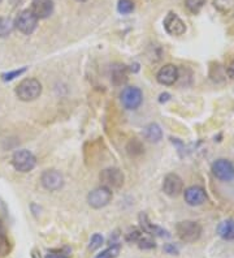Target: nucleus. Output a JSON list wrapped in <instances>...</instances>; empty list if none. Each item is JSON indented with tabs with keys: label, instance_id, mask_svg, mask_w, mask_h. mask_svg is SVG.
I'll list each match as a JSON object with an SVG mask.
<instances>
[{
	"label": "nucleus",
	"instance_id": "obj_2",
	"mask_svg": "<svg viewBox=\"0 0 234 258\" xmlns=\"http://www.w3.org/2000/svg\"><path fill=\"white\" fill-rule=\"evenodd\" d=\"M176 232L179 240L191 244L199 240L202 236V226L193 220H183L176 226Z\"/></svg>",
	"mask_w": 234,
	"mask_h": 258
},
{
	"label": "nucleus",
	"instance_id": "obj_3",
	"mask_svg": "<svg viewBox=\"0 0 234 258\" xmlns=\"http://www.w3.org/2000/svg\"><path fill=\"white\" fill-rule=\"evenodd\" d=\"M12 166L18 172H30L37 166V158L29 150H18L12 157Z\"/></svg>",
	"mask_w": 234,
	"mask_h": 258
},
{
	"label": "nucleus",
	"instance_id": "obj_10",
	"mask_svg": "<svg viewBox=\"0 0 234 258\" xmlns=\"http://www.w3.org/2000/svg\"><path fill=\"white\" fill-rule=\"evenodd\" d=\"M183 182L177 174H168L163 180V192L169 197H177L182 193Z\"/></svg>",
	"mask_w": 234,
	"mask_h": 258
},
{
	"label": "nucleus",
	"instance_id": "obj_20",
	"mask_svg": "<svg viewBox=\"0 0 234 258\" xmlns=\"http://www.w3.org/2000/svg\"><path fill=\"white\" fill-rule=\"evenodd\" d=\"M126 151L130 157H139L145 151V147H143L141 141H138L137 138H133V140H130L129 143H127Z\"/></svg>",
	"mask_w": 234,
	"mask_h": 258
},
{
	"label": "nucleus",
	"instance_id": "obj_5",
	"mask_svg": "<svg viewBox=\"0 0 234 258\" xmlns=\"http://www.w3.org/2000/svg\"><path fill=\"white\" fill-rule=\"evenodd\" d=\"M112 197H114L112 191L102 185V187H98L89 193L87 202L93 209H102L112 201Z\"/></svg>",
	"mask_w": 234,
	"mask_h": 258
},
{
	"label": "nucleus",
	"instance_id": "obj_29",
	"mask_svg": "<svg viewBox=\"0 0 234 258\" xmlns=\"http://www.w3.org/2000/svg\"><path fill=\"white\" fill-rule=\"evenodd\" d=\"M228 74H229V77H231L232 80H234V60L229 64V66H228Z\"/></svg>",
	"mask_w": 234,
	"mask_h": 258
},
{
	"label": "nucleus",
	"instance_id": "obj_7",
	"mask_svg": "<svg viewBox=\"0 0 234 258\" xmlns=\"http://www.w3.org/2000/svg\"><path fill=\"white\" fill-rule=\"evenodd\" d=\"M142 101H143V94L139 87H125L121 93V103L126 110H135L142 105Z\"/></svg>",
	"mask_w": 234,
	"mask_h": 258
},
{
	"label": "nucleus",
	"instance_id": "obj_6",
	"mask_svg": "<svg viewBox=\"0 0 234 258\" xmlns=\"http://www.w3.org/2000/svg\"><path fill=\"white\" fill-rule=\"evenodd\" d=\"M102 185L108 189H118L124 185V174L118 168H106L99 174Z\"/></svg>",
	"mask_w": 234,
	"mask_h": 258
},
{
	"label": "nucleus",
	"instance_id": "obj_25",
	"mask_svg": "<svg viewBox=\"0 0 234 258\" xmlns=\"http://www.w3.org/2000/svg\"><path fill=\"white\" fill-rule=\"evenodd\" d=\"M117 9L121 14H129L134 11V3L131 0H118Z\"/></svg>",
	"mask_w": 234,
	"mask_h": 258
},
{
	"label": "nucleus",
	"instance_id": "obj_27",
	"mask_svg": "<svg viewBox=\"0 0 234 258\" xmlns=\"http://www.w3.org/2000/svg\"><path fill=\"white\" fill-rule=\"evenodd\" d=\"M26 72V66L24 68H21V69H16V70H12V72H7V73H3L1 74V80L3 81H12L14 80L16 77H20L21 74H24Z\"/></svg>",
	"mask_w": 234,
	"mask_h": 258
},
{
	"label": "nucleus",
	"instance_id": "obj_26",
	"mask_svg": "<svg viewBox=\"0 0 234 258\" xmlns=\"http://www.w3.org/2000/svg\"><path fill=\"white\" fill-rule=\"evenodd\" d=\"M104 243V239L103 236L100 234H94L93 236H91V239H90V244H89V251L94 252L97 251V249H99L102 245H103Z\"/></svg>",
	"mask_w": 234,
	"mask_h": 258
},
{
	"label": "nucleus",
	"instance_id": "obj_11",
	"mask_svg": "<svg viewBox=\"0 0 234 258\" xmlns=\"http://www.w3.org/2000/svg\"><path fill=\"white\" fill-rule=\"evenodd\" d=\"M164 29L169 35H175V37H178V35L185 34L186 32V25L185 22L178 17V14L173 13V12H169L167 14V17L164 18Z\"/></svg>",
	"mask_w": 234,
	"mask_h": 258
},
{
	"label": "nucleus",
	"instance_id": "obj_24",
	"mask_svg": "<svg viewBox=\"0 0 234 258\" xmlns=\"http://www.w3.org/2000/svg\"><path fill=\"white\" fill-rule=\"evenodd\" d=\"M206 1L207 0H185V5L191 13L196 14L199 13L200 9L204 7Z\"/></svg>",
	"mask_w": 234,
	"mask_h": 258
},
{
	"label": "nucleus",
	"instance_id": "obj_1",
	"mask_svg": "<svg viewBox=\"0 0 234 258\" xmlns=\"http://www.w3.org/2000/svg\"><path fill=\"white\" fill-rule=\"evenodd\" d=\"M42 94V84L37 78H25L16 87V95L22 102L35 101Z\"/></svg>",
	"mask_w": 234,
	"mask_h": 258
},
{
	"label": "nucleus",
	"instance_id": "obj_4",
	"mask_svg": "<svg viewBox=\"0 0 234 258\" xmlns=\"http://www.w3.org/2000/svg\"><path fill=\"white\" fill-rule=\"evenodd\" d=\"M37 25H38V18L35 17L34 13L30 9H25V11L20 12L16 17V21H14V28L25 35L33 34L37 29Z\"/></svg>",
	"mask_w": 234,
	"mask_h": 258
},
{
	"label": "nucleus",
	"instance_id": "obj_21",
	"mask_svg": "<svg viewBox=\"0 0 234 258\" xmlns=\"http://www.w3.org/2000/svg\"><path fill=\"white\" fill-rule=\"evenodd\" d=\"M14 22L9 17H0V37L5 38L13 32Z\"/></svg>",
	"mask_w": 234,
	"mask_h": 258
},
{
	"label": "nucleus",
	"instance_id": "obj_19",
	"mask_svg": "<svg viewBox=\"0 0 234 258\" xmlns=\"http://www.w3.org/2000/svg\"><path fill=\"white\" fill-rule=\"evenodd\" d=\"M127 81V73L125 65H115L112 68V82L116 86H121Z\"/></svg>",
	"mask_w": 234,
	"mask_h": 258
},
{
	"label": "nucleus",
	"instance_id": "obj_18",
	"mask_svg": "<svg viewBox=\"0 0 234 258\" xmlns=\"http://www.w3.org/2000/svg\"><path fill=\"white\" fill-rule=\"evenodd\" d=\"M145 138L150 142H159L163 138V130L162 128L156 124V123H151L143 130Z\"/></svg>",
	"mask_w": 234,
	"mask_h": 258
},
{
	"label": "nucleus",
	"instance_id": "obj_15",
	"mask_svg": "<svg viewBox=\"0 0 234 258\" xmlns=\"http://www.w3.org/2000/svg\"><path fill=\"white\" fill-rule=\"evenodd\" d=\"M30 11L38 20L50 17L54 13V1L52 0H33Z\"/></svg>",
	"mask_w": 234,
	"mask_h": 258
},
{
	"label": "nucleus",
	"instance_id": "obj_31",
	"mask_svg": "<svg viewBox=\"0 0 234 258\" xmlns=\"http://www.w3.org/2000/svg\"><path fill=\"white\" fill-rule=\"evenodd\" d=\"M46 258H60V257H58V256H56V255H54V253L51 252V253H49V255L46 256Z\"/></svg>",
	"mask_w": 234,
	"mask_h": 258
},
{
	"label": "nucleus",
	"instance_id": "obj_9",
	"mask_svg": "<svg viewBox=\"0 0 234 258\" xmlns=\"http://www.w3.org/2000/svg\"><path fill=\"white\" fill-rule=\"evenodd\" d=\"M212 174L216 176L219 180L223 182H231L234 179V166L232 162L227 159H217L212 164Z\"/></svg>",
	"mask_w": 234,
	"mask_h": 258
},
{
	"label": "nucleus",
	"instance_id": "obj_8",
	"mask_svg": "<svg viewBox=\"0 0 234 258\" xmlns=\"http://www.w3.org/2000/svg\"><path fill=\"white\" fill-rule=\"evenodd\" d=\"M41 183L45 189H47L50 192H56L64 187V178L56 170H47L42 174Z\"/></svg>",
	"mask_w": 234,
	"mask_h": 258
},
{
	"label": "nucleus",
	"instance_id": "obj_28",
	"mask_svg": "<svg viewBox=\"0 0 234 258\" xmlns=\"http://www.w3.org/2000/svg\"><path fill=\"white\" fill-rule=\"evenodd\" d=\"M164 251L169 255H178V249H177V247H175V244H166L164 245Z\"/></svg>",
	"mask_w": 234,
	"mask_h": 258
},
{
	"label": "nucleus",
	"instance_id": "obj_30",
	"mask_svg": "<svg viewBox=\"0 0 234 258\" xmlns=\"http://www.w3.org/2000/svg\"><path fill=\"white\" fill-rule=\"evenodd\" d=\"M169 97H171V95H169L168 93H164V94L160 95V99H159V101L162 102V103H163V102H167L169 99Z\"/></svg>",
	"mask_w": 234,
	"mask_h": 258
},
{
	"label": "nucleus",
	"instance_id": "obj_23",
	"mask_svg": "<svg viewBox=\"0 0 234 258\" xmlns=\"http://www.w3.org/2000/svg\"><path fill=\"white\" fill-rule=\"evenodd\" d=\"M214 5L217 11L229 13L234 8V0H214Z\"/></svg>",
	"mask_w": 234,
	"mask_h": 258
},
{
	"label": "nucleus",
	"instance_id": "obj_33",
	"mask_svg": "<svg viewBox=\"0 0 234 258\" xmlns=\"http://www.w3.org/2000/svg\"><path fill=\"white\" fill-rule=\"evenodd\" d=\"M1 1H3V0H0V3H1Z\"/></svg>",
	"mask_w": 234,
	"mask_h": 258
},
{
	"label": "nucleus",
	"instance_id": "obj_32",
	"mask_svg": "<svg viewBox=\"0 0 234 258\" xmlns=\"http://www.w3.org/2000/svg\"><path fill=\"white\" fill-rule=\"evenodd\" d=\"M78 1H86V0H78Z\"/></svg>",
	"mask_w": 234,
	"mask_h": 258
},
{
	"label": "nucleus",
	"instance_id": "obj_22",
	"mask_svg": "<svg viewBox=\"0 0 234 258\" xmlns=\"http://www.w3.org/2000/svg\"><path fill=\"white\" fill-rule=\"evenodd\" d=\"M120 252H121V244H118V243H114V244L110 245L106 251H103L102 253L97 255V257L95 258H116L118 257Z\"/></svg>",
	"mask_w": 234,
	"mask_h": 258
},
{
	"label": "nucleus",
	"instance_id": "obj_17",
	"mask_svg": "<svg viewBox=\"0 0 234 258\" xmlns=\"http://www.w3.org/2000/svg\"><path fill=\"white\" fill-rule=\"evenodd\" d=\"M217 234L224 240H234V220L227 219L217 226Z\"/></svg>",
	"mask_w": 234,
	"mask_h": 258
},
{
	"label": "nucleus",
	"instance_id": "obj_13",
	"mask_svg": "<svg viewBox=\"0 0 234 258\" xmlns=\"http://www.w3.org/2000/svg\"><path fill=\"white\" fill-rule=\"evenodd\" d=\"M126 240L129 243H135L141 249H152L155 248V241L152 240L151 236L145 234L142 230H133L126 235Z\"/></svg>",
	"mask_w": 234,
	"mask_h": 258
},
{
	"label": "nucleus",
	"instance_id": "obj_14",
	"mask_svg": "<svg viewBox=\"0 0 234 258\" xmlns=\"http://www.w3.org/2000/svg\"><path fill=\"white\" fill-rule=\"evenodd\" d=\"M177 78H178V68L173 64H167V65L162 66L156 74V80L159 84L166 85V86L175 84Z\"/></svg>",
	"mask_w": 234,
	"mask_h": 258
},
{
	"label": "nucleus",
	"instance_id": "obj_12",
	"mask_svg": "<svg viewBox=\"0 0 234 258\" xmlns=\"http://www.w3.org/2000/svg\"><path fill=\"white\" fill-rule=\"evenodd\" d=\"M138 220H139V227L141 230L145 232V234L150 235V236H158V237H169V232L162 227L156 226V224L151 223L148 216L146 213H141L138 216Z\"/></svg>",
	"mask_w": 234,
	"mask_h": 258
},
{
	"label": "nucleus",
	"instance_id": "obj_16",
	"mask_svg": "<svg viewBox=\"0 0 234 258\" xmlns=\"http://www.w3.org/2000/svg\"><path fill=\"white\" fill-rule=\"evenodd\" d=\"M207 194L202 187L199 185H194L190 187L185 191V201L189 203L190 206H199L202 203L206 202Z\"/></svg>",
	"mask_w": 234,
	"mask_h": 258
}]
</instances>
